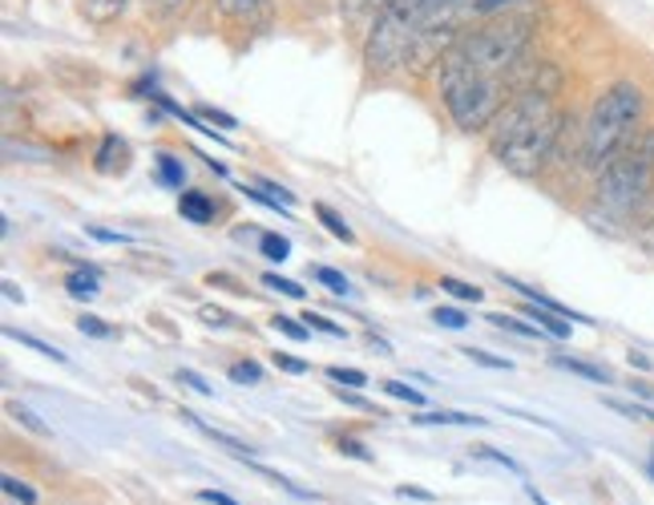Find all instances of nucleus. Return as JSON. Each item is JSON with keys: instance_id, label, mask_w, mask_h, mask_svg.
<instances>
[{"instance_id": "1", "label": "nucleus", "mask_w": 654, "mask_h": 505, "mask_svg": "<svg viewBox=\"0 0 654 505\" xmlns=\"http://www.w3.org/2000/svg\"><path fill=\"white\" fill-rule=\"evenodd\" d=\"M562 125H566V118L557 110L554 90L517 85L513 98L505 101V110L497 113V122L489 125V142H493V154L510 174L533 179L554 158Z\"/></svg>"}, {"instance_id": "2", "label": "nucleus", "mask_w": 654, "mask_h": 505, "mask_svg": "<svg viewBox=\"0 0 654 505\" xmlns=\"http://www.w3.org/2000/svg\"><path fill=\"white\" fill-rule=\"evenodd\" d=\"M533 29H537L533 12H493L477 29L461 33V41L444 57H453L461 65L477 69V73H489V78L513 81L533 41Z\"/></svg>"}, {"instance_id": "3", "label": "nucleus", "mask_w": 654, "mask_h": 505, "mask_svg": "<svg viewBox=\"0 0 654 505\" xmlns=\"http://www.w3.org/2000/svg\"><path fill=\"white\" fill-rule=\"evenodd\" d=\"M465 4V0H389L380 17L368 24L364 37V69L372 78H389L396 69L409 65V53L416 46V37L424 33V24L441 17L444 9Z\"/></svg>"}, {"instance_id": "4", "label": "nucleus", "mask_w": 654, "mask_h": 505, "mask_svg": "<svg viewBox=\"0 0 654 505\" xmlns=\"http://www.w3.org/2000/svg\"><path fill=\"white\" fill-rule=\"evenodd\" d=\"M436 81H441L444 110L456 122V130H465V134H485L489 125L497 122V113L505 110V101L513 93V81L477 73V69L461 65L453 57L441 61Z\"/></svg>"}, {"instance_id": "5", "label": "nucleus", "mask_w": 654, "mask_h": 505, "mask_svg": "<svg viewBox=\"0 0 654 505\" xmlns=\"http://www.w3.org/2000/svg\"><path fill=\"white\" fill-rule=\"evenodd\" d=\"M643 113H646V93L638 90L634 81H614L611 90H602V98L594 101V110H590V118H586L582 162L602 174V166L634 138V130L643 122Z\"/></svg>"}, {"instance_id": "6", "label": "nucleus", "mask_w": 654, "mask_h": 505, "mask_svg": "<svg viewBox=\"0 0 654 505\" xmlns=\"http://www.w3.org/2000/svg\"><path fill=\"white\" fill-rule=\"evenodd\" d=\"M654 191V125L634 130V138L602 166L598 199L606 211L634 214Z\"/></svg>"}, {"instance_id": "7", "label": "nucleus", "mask_w": 654, "mask_h": 505, "mask_svg": "<svg viewBox=\"0 0 654 505\" xmlns=\"http://www.w3.org/2000/svg\"><path fill=\"white\" fill-rule=\"evenodd\" d=\"M461 17H465V4H453V9H444L441 17H433V21L424 24V33L416 37V46H412L409 53V65L412 73H429L433 65H441L444 53L461 41Z\"/></svg>"}, {"instance_id": "8", "label": "nucleus", "mask_w": 654, "mask_h": 505, "mask_svg": "<svg viewBox=\"0 0 654 505\" xmlns=\"http://www.w3.org/2000/svg\"><path fill=\"white\" fill-rule=\"evenodd\" d=\"M178 214H182V219H190V223L207 226V223L214 219V202H211V194H202V191H182V194H178Z\"/></svg>"}, {"instance_id": "9", "label": "nucleus", "mask_w": 654, "mask_h": 505, "mask_svg": "<svg viewBox=\"0 0 654 505\" xmlns=\"http://www.w3.org/2000/svg\"><path fill=\"white\" fill-rule=\"evenodd\" d=\"M130 0H81V17L89 24H113L125 12Z\"/></svg>"}, {"instance_id": "10", "label": "nucleus", "mask_w": 654, "mask_h": 505, "mask_svg": "<svg viewBox=\"0 0 654 505\" xmlns=\"http://www.w3.org/2000/svg\"><path fill=\"white\" fill-rule=\"evenodd\" d=\"M389 0H340V17L344 24H372Z\"/></svg>"}, {"instance_id": "11", "label": "nucleus", "mask_w": 654, "mask_h": 505, "mask_svg": "<svg viewBox=\"0 0 654 505\" xmlns=\"http://www.w3.org/2000/svg\"><path fill=\"white\" fill-rule=\"evenodd\" d=\"M525 315H530V320H537V327H542V332H550L554 340H566L570 336V320H566V315L550 312V307H542V303H530V307H525Z\"/></svg>"}, {"instance_id": "12", "label": "nucleus", "mask_w": 654, "mask_h": 505, "mask_svg": "<svg viewBox=\"0 0 654 505\" xmlns=\"http://www.w3.org/2000/svg\"><path fill=\"white\" fill-rule=\"evenodd\" d=\"M66 292L73 295V300H93L98 295V267H78V271H69V280H66Z\"/></svg>"}, {"instance_id": "13", "label": "nucleus", "mask_w": 654, "mask_h": 505, "mask_svg": "<svg viewBox=\"0 0 654 505\" xmlns=\"http://www.w3.org/2000/svg\"><path fill=\"white\" fill-rule=\"evenodd\" d=\"M266 9V0H219V12L231 21H255L259 12Z\"/></svg>"}, {"instance_id": "14", "label": "nucleus", "mask_w": 654, "mask_h": 505, "mask_svg": "<svg viewBox=\"0 0 654 505\" xmlns=\"http://www.w3.org/2000/svg\"><path fill=\"white\" fill-rule=\"evenodd\" d=\"M113 158H125V142H122V138L105 134V142H101V150H98V170H101V174L122 170V162H113Z\"/></svg>"}, {"instance_id": "15", "label": "nucleus", "mask_w": 654, "mask_h": 505, "mask_svg": "<svg viewBox=\"0 0 654 505\" xmlns=\"http://www.w3.org/2000/svg\"><path fill=\"white\" fill-rule=\"evenodd\" d=\"M158 179L167 182V186H174V191H182V182H187V166L178 162L174 154H158Z\"/></svg>"}, {"instance_id": "16", "label": "nucleus", "mask_w": 654, "mask_h": 505, "mask_svg": "<svg viewBox=\"0 0 654 505\" xmlns=\"http://www.w3.org/2000/svg\"><path fill=\"white\" fill-rule=\"evenodd\" d=\"M4 336L9 340H21L24 349H33V352H41V356H49V360H57V364H66V352L61 349H53V344H44V340H37V336H29V332H17V327H4Z\"/></svg>"}, {"instance_id": "17", "label": "nucleus", "mask_w": 654, "mask_h": 505, "mask_svg": "<svg viewBox=\"0 0 654 505\" xmlns=\"http://www.w3.org/2000/svg\"><path fill=\"white\" fill-rule=\"evenodd\" d=\"M441 292H449L453 300H461V303H481V300H485V292H481L477 283L453 280V275H444V280H441Z\"/></svg>"}, {"instance_id": "18", "label": "nucleus", "mask_w": 654, "mask_h": 505, "mask_svg": "<svg viewBox=\"0 0 654 505\" xmlns=\"http://www.w3.org/2000/svg\"><path fill=\"white\" fill-rule=\"evenodd\" d=\"M315 214H320V223L328 226V231H332V235L340 239V243H355L352 226H348L344 219H340V214H335L332 206H328V202H320V206H315Z\"/></svg>"}, {"instance_id": "19", "label": "nucleus", "mask_w": 654, "mask_h": 505, "mask_svg": "<svg viewBox=\"0 0 654 505\" xmlns=\"http://www.w3.org/2000/svg\"><path fill=\"white\" fill-rule=\"evenodd\" d=\"M554 364H557V368L574 372V376H586V381H594V384H606V381H611V372H606V368H594V364H582V360H566V356H557Z\"/></svg>"}, {"instance_id": "20", "label": "nucleus", "mask_w": 654, "mask_h": 505, "mask_svg": "<svg viewBox=\"0 0 654 505\" xmlns=\"http://www.w3.org/2000/svg\"><path fill=\"white\" fill-rule=\"evenodd\" d=\"M259 248H263L266 259H275V263H288L291 259V239L275 235V231H266V235L259 239Z\"/></svg>"}, {"instance_id": "21", "label": "nucleus", "mask_w": 654, "mask_h": 505, "mask_svg": "<svg viewBox=\"0 0 654 505\" xmlns=\"http://www.w3.org/2000/svg\"><path fill=\"white\" fill-rule=\"evenodd\" d=\"M380 388H384L389 396H396V401H409L412 408H421V404H424V393H421V388H409L404 381H384Z\"/></svg>"}, {"instance_id": "22", "label": "nucleus", "mask_w": 654, "mask_h": 505, "mask_svg": "<svg viewBox=\"0 0 654 505\" xmlns=\"http://www.w3.org/2000/svg\"><path fill=\"white\" fill-rule=\"evenodd\" d=\"M263 287H271V292H279V295H291V300H303V295H308L295 280H279L275 271H266L263 275Z\"/></svg>"}, {"instance_id": "23", "label": "nucleus", "mask_w": 654, "mask_h": 505, "mask_svg": "<svg viewBox=\"0 0 654 505\" xmlns=\"http://www.w3.org/2000/svg\"><path fill=\"white\" fill-rule=\"evenodd\" d=\"M433 320L441 327H449V332H461V327H469V315L461 312V307H436Z\"/></svg>"}, {"instance_id": "24", "label": "nucleus", "mask_w": 654, "mask_h": 505, "mask_svg": "<svg viewBox=\"0 0 654 505\" xmlns=\"http://www.w3.org/2000/svg\"><path fill=\"white\" fill-rule=\"evenodd\" d=\"M231 381L234 384H259L263 381V368L251 364V360H239V364H231Z\"/></svg>"}, {"instance_id": "25", "label": "nucleus", "mask_w": 654, "mask_h": 505, "mask_svg": "<svg viewBox=\"0 0 654 505\" xmlns=\"http://www.w3.org/2000/svg\"><path fill=\"white\" fill-rule=\"evenodd\" d=\"M315 280H320L323 287H332L335 295H348V292H352V283H348L344 275H340V271H332V267H315Z\"/></svg>"}, {"instance_id": "26", "label": "nucleus", "mask_w": 654, "mask_h": 505, "mask_svg": "<svg viewBox=\"0 0 654 505\" xmlns=\"http://www.w3.org/2000/svg\"><path fill=\"white\" fill-rule=\"evenodd\" d=\"M461 356H469L473 364H481V368H501V372H510V368H513V360L489 356V352H481V349H465Z\"/></svg>"}, {"instance_id": "27", "label": "nucleus", "mask_w": 654, "mask_h": 505, "mask_svg": "<svg viewBox=\"0 0 654 505\" xmlns=\"http://www.w3.org/2000/svg\"><path fill=\"white\" fill-rule=\"evenodd\" d=\"M485 324L510 327V332H517V336H537V327L522 324V320H513V315H505V312H493V315H489V320H485Z\"/></svg>"}, {"instance_id": "28", "label": "nucleus", "mask_w": 654, "mask_h": 505, "mask_svg": "<svg viewBox=\"0 0 654 505\" xmlns=\"http://www.w3.org/2000/svg\"><path fill=\"white\" fill-rule=\"evenodd\" d=\"M328 376H332L335 384H348V388H364V384H368V376L360 368H340V364H335V368H328Z\"/></svg>"}, {"instance_id": "29", "label": "nucleus", "mask_w": 654, "mask_h": 505, "mask_svg": "<svg viewBox=\"0 0 654 505\" xmlns=\"http://www.w3.org/2000/svg\"><path fill=\"white\" fill-rule=\"evenodd\" d=\"M271 360H275V368L291 372V376H303V372H308V360L291 356V352H271Z\"/></svg>"}, {"instance_id": "30", "label": "nucleus", "mask_w": 654, "mask_h": 505, "mask_svg": "<svg viewBox=\"0 0 654 505\" xmlns=\"http://www.w3.org/2000/svg\"><path fill=\"white\" fill-rule=\"evenodd\" d=\"M303 324H311V327H320V332H328V336H335V340H344L348 332H344V324H332L328 315H315V312H308L303 315Z\"/></svg>"}, {"instance_id": "31", "label": "nucleus", "mask_w": 654, "mask_h": 505, "mask_svg": "<svg viewBox=\"0 0 654 505\" xmlns=\"http://www.w3.org/2000/svg\"><path fill=\"white\" fill-rule=\"evenodd\" d=\"M271 324H275L279 332H283V336H291V340H308V336H311L308 327H303L300 320H291V315H275V320H271Z\"/></svg>"}, {"instance_id": "32", "label": "nucleus", "mask_w": 654, "mask_h": 505, "mask_svg": "<svg viewBox=\"0 0 654 505\" xmlns=\"http://www.w3.org/2000/svg\"><path fill=\"white\" fill-rule=\"evenodd\" d=\"M178 9H182V0H145V12L158 17V21H170Z\"/></svg>"}, {"instance_id": "33", "label": "nucleus", "mask_w": 654, "mask_h": 505, "mask_svg": "<svg viewBox=\"0 0 654 505\" xmlns=\"http://www.w3.org/2000/svg\"><path fill=\"white\" fill-rule=\"evenodd\" d=\"M202 320H207V324L211 327H239V320H234L231 312H227V307H202Z\"/></svg>"}, {"instance_id": "34", "label": "nucleus", "mask_w": 654, "mask_h": 505, "mask_svg": "<svg viewBox=\"0 0 654 505\" xmlns=\"http://www.w3.org/2000/svg\"><path fill=\"white\" fill-rule=\"evenodd\" d=\"M4 494L17 497L21 505H37V494H33V489H29L24 482H17V477H4Z\"/></svg>"}, {"instance_id": "35", "label": "nucleus", "mask_w": 654, "mask_h": 505, "mask_svg": "<svg viewBox=\"0 0 654 505\" xmlns=\"http://www.w3.org/2000/svg\"><path fill=\"white\" fill-rule=\"evenodd\" d=\"M78 327L85 332V336H98V340H110L113 336L110 327H105V320H98V315H81Z\"/></svg>"}, {"instance_id": "36", "label": "nucleus", "mask_w": 654, "mask_h": 505, "mask_svg": "<svg viewBox=\"0 0 654 505\" xmlns=\"http://www.w3.org/2000/svg\"><path fill=\"white\" fill-rule=\"evenodd\" d=\"M178 381L182 384H190V388H194V393H202V396H214V388L207 381H202L199 372H190V368H178Z\"/></svg>"}, {"instance_id": "37", "label": "nucleus", "mask_w": 654, "mask_h": 505, "mask_svg": "<svg viewBox=\"0 0 654 505\" xmlns=\"http://www.w3.org/2000/svg\"><path fill=\"white\" fill-rule=\"evenodd\" d=\"M510 4H517V0H473V12L477 17H493V12L510 9Z\"/></svg>"}, {"instance_id": "38", "label": "nucleus", "mask_w": 654, "mask_h": 505, "mask_svg": "<svg viewBox=\"0 0 654 505\" xmlns=\"http://www.w3.org/2000/svg\"><path fill=\"white\" fill-rule=\"evenodd\" d=\"M239 191H243L246 199H255L259 206H271V211H279V202H283V199H271V194H263V191H259V186H246V182H243V186H239ZM283 206H288V202H283Z\"/></svg>"}, {"instance_id": "39", "label": "nucleus", "mask_w": 654, "mask_h": 505, "mask_svg": "<svg viewBox=\"0 0 654 505\" xmlns=\"http://www.w3.org/2000/svg\"><path fill=\"white\" fill-rule=\"evenodd\" d=\"M473 453H477V457H485V461H497V465H505V469H513V473H522V465H517V461L505 457V453H497V450H485V445H481V450H473Z\"/></svg>"}, {"instance_id": "40", "label": "nucleus", "mask_w": 654, "mask_h": 505, "mask_svg": "<svg viewBox=\"0 0 654 505\" xmlns=\"http://www.w3.org/2000/svg\"><path fill=\"white\" fill-rule=\"evenodd\" d=\"M199 118H207V122H219L222 130H234V118L222 110H211V105H199Z\"/></svg>"}, {"instance_id": "41", "label": "nucleus", "mask_w": 654, "mask_h": 505, "mask_svg": "<svg viewBox=\"0 0 654 505\" xmlns=\"http://www.w3.org/2000/svg\"><path fill=\"white\" fill-rule=\"evenodd\" d=\"M340 453H348V457H355V461H372V453L360 445V441H352V437H344L340 441Z\"/></svg>"}, {"instance_id": "42", "label": "nucleus", "mask_w": 654, "mask_h": 505, "mask_svg": "<svg viewBox=\"0 0 654 505\" xmlns=\"http://www.w3.org/2000/svg\"><path fill=\"white\" fill-rule=\"evenodd\" d=\"M12 416H21V421H24V428H33V433H41V437H44V433H49V428H44L41 421H37V416L29 413V408H21V404H12Z\"/></svg>"}, {"instance_id": "43", "label": "nucleus", "mask_w": 654, "mask_h": 505, "mask_svg": "<svg viewBox=\"0 0 654 505\" xmlns=\"http://www.w3.org/2000/svg\"><path fill=\"white\" fill-rule=\"evenodd\" d=\"M335 401L352 404V408H364V413H376V404H368L364 396H352V393H344V388H335Z\"/></svg>"}, {"instance_id": "44", "label": "nucleus", "mask_w": 654, "mask_h": 505, "mask_svg": "<svg viewBox=\"0 0 654 505\" xmlns=\"http://www.w3.org/2000/svg\"><path fill=\"white\" fill-rule=\"evenodd\" d=\"M396 494L400 497H421V502H436V494H429V489H416V485H400Z\"/></svg>"}, {"instance_id": "45", "label": "nucleus", "mask_w": 654, "mask_h": 505, "mask_svg": "<svg viewBox=\"0 0 654 505\" xmlns=\"http://www.w3.org/2000/svg\"><path fill=\"white\" fill-rule=\"evenodd\" d=\"M202 502H211V505H239L234 497H227V494H219V489H202Z\"/></svg>"}, {"instance_id": "46", "label": "nucleus", "mask_w": 654, "mask_h": 505, "mask_svg": "<svg viewBox=\"0 0 654 505\" xmlns=\"http://www.w3.org/2000/svg\"><path fill=\"white\" fill-rule=\"evenodd\" d=\"M93 239H101V243H125V235H113V231H89Z\"/></svg>"}, {"instance_id": "47", "label": "nucleus", "mask_w": 654, "mask_h": 505, "mask_svg": "<svg viewBox=\"0 0 654 505\" xmlns=\"http://www.w3.org/2000/svg\"><path fill=\"white\" fill-rule=\"evenodd\" d=\"M525 494H530V502H533V505H550L542 494H537V485H525Z\"/></svg>"}, {"instance_id": "48", "label": "nucleus", "mask_w": 654, "mask_h": 505, "mask_svg": "<svg viewBox=\"0 0 654 505\" xmlns=\"http://www.w3.org/2000/svg\"><path fill=\"white\" fill-rule=\"evenodd\" d=\"M631 364H638V368H651V360H646L643 352H631Z\"/></svg>"}, {"instance_id": "49", "label": "nucleus", "mask_w": 654, "mask_h": 505, "mask_svg": "<svg viewBox=\"0 0 654 505\" xmlns=\"http://www.w3.org/2000/svg\"><path fill=\"white\" fill-rule=\"evenodd\" d=\"M651 477H654V457H651Z\"/></svg>"}]
</instances>
